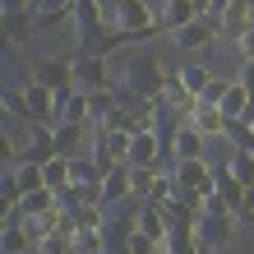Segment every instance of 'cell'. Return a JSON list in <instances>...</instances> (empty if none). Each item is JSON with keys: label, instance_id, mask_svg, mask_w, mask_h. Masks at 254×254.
Returning a JSON list of instances; mask_svg holds the SVG:
<instances>
[{"label": "cell", "instance_id": "21", "mask_svg": "<svg viewBox=\"0 0 254 254\" xmlns=\"http://www.w3.org/2000/svg\"><path fill=\"white\" fill-rule=\"evenodd\" d=\"M51 208H61V194H56V190H47V185H42V190H28V194H23V217L51 213Z\"/></svg>", "mask_w": 254, "mask_h": 254}, {"label": "cell", "instance_id": "7", "mask_svg": "<svg viewBox=\"0 0 254 254\" xmlns=\"http://www.w3.org/2000/svg\"><path fill=\"white\" fill-rule=\"evenodd\" d=\"M171 176H176V185H185V190H203V194H213V167H208L203 157L171 162Z\"/></svg>", "mask_w": 254, "mask_h": 254}, {"label": "cell", "instance_id": "29", "mask_svg": "<svg viewBox=\"0 0 254 254\" xmlns=\"http://www.w3.org/2000/svg\"><path fill=\"white\" fill-rule=\"evenodd\" d=\"M222 139H227L236 153H250V143H254V129L245 121H227V129H222Z\"/></svg>", "mask_w": 254, "mask_h": 254}, {"label": "cell", "instance_id": "38", "mask_svg": "<svg viewBox=\"0 0 254 254\" xmlns=\"http://www.w3.org/2000/svg\"><path fill=\"white\" fill-rule=\"evenodd\" d=\"M227 5H231V0H208V5H203V19H208V23H222Z\"/></svg>", "mask_w": 254, "mask_h": 254}, {"label": "cell", "instance_id": "26", "mask_svg": "<svg viewBox=\"0 0 254 254\" xmlns=\"http://www.w3.org/2000/svg\"><path fill=\"white\" fill-rule=\"evenodd\" d=\"M69 185H102V171L93 157H69Z\"/></svg>", "mask_w": 254, "mask_h": 254}, {"label": "cell", "instance_id": "8", "mask_svg": "<svg viewBox=\"0 0 254 254\" xmlns=\"http://www.w3.org/2000/svg\"><path fill=\"white\" fill-rule=\"evenodd\" d=\"M56 116H61V125H88V116H93V102H88L83 88L56 93Z\"/></svg>", "mask_w": 254, "mask_h": 254}, {"label": "cell", "instance_id": "16", "mask_svg": "<svg viewBox=\"0 0 254 254\" xmlns=\"http://www.w3.org/2000/svg\"><path fill=\"white\" fill-rule=\"evenodd\" d=\"M121 199H134V181H129V167L121 162V167L107 171V181H102V203H121Z\"/></svg>", "mask_w": 254, "mask_h": 254}, {"label": "cell", "instance_id": "37", "mask_svg": "<svg viewBox=\"0 0 254 254\" xmlns=\"http://www.w3.org/2000/svg\"><path fill=\"white\" fill-rule=\"evenodd\" d=\"M129 254H157V241H148L143 231H134V241H129Z\"/></svg>", "mask_w": 254, "mask_h": 254}, {"label": "cell", "instance_id": "18", "mask_svg": "<svg viewBox=\"0 0 254 254\" xmlns=\"http://www.w3.org/2000/svg\"><path fill=\"white\" fill-rule=\"evenodd\" d=\"M203 236L199 231H167V241L157 245V254H199Z\"/></svg>", "mask_w": 254, "mask_h": 254}, {"label": "cell", "instance_id": "42", "mask_svg": "<svg viewBox=\"0 0 254 254\" xmlns=\"http://www.w3.org/2000/svg\"><path fill=\"white\" fill-rule=\"evenodd\" d=\"M199 254H213V245H208V241H203V250H199Z\"/></svg>", "mask_w": 254, "mask_h": 254}, {"label": "cell", "instance_id": "9", "mask_svg": "<svg viewBox=\"0 0 254 254\" xmlns=\"http://www.w3.org/2000/svg\"><path fill=\"white\" fill-rule=\"evenodd\" d=\"M213 37H222L217 23H208L203 14H199L194 23H185L181 33H176V51H203V47H213Z\"/></svg>", "mask_w": 254, "mask_h": 254}, {"label": "cell", "instance_id": "6", "mask_svg": "<svg viewBox=\"0 0 254 254\" xmlns=\"http://www.w3.org/2000/svg\"><path fill=\"white\" fill-rule=\"evenodd\" d=\"M23 97H28V116H33V125H51V129L61 125V116H56V93H51V88H42V83L28 79Z\"/></svg>", "mask_w": 254, "mask_h": 254}, {"label": "cell", "instance_id": "34", "mask_svg": "<svg viewBox=\"0 0 254 254\" xmlns=\"http://www.w3.org/2000/svg\"><path fill=\"white\" fill-rule=\"evenodd\" d=\"M236 222H254V190L241 194V203H236Z\"/></svg>", "mask_w": 254, "mask_h": 254}, {"label": "cell", "instance_id": "25", "mask_svg": "<svg viewBox=\"0 0 254 254\" xmlns=\"http://www.w3.org/2000/svg\"><path fill=\"white\" fill-rule=\"evenodd\" d=\"M245 107H250V93L231 79V88H227V97H222V107H217V111L227 116V121H241V116H245Z\"/></svg>", "mask_w": 254, "mask_h": 254}, {"label": "cell", "instance_id": "5", "mask_svg": "<svg viewBox=\"0 0 254 254\" xmlns=\"http://www.w3.org/2000/svg\"><path fill=\"white\" fill-rule=\"evenodd\" d=\"M129 42H139V37H134V33H121V28H102L97 37H83V42H79V51H83V56H97V61H111V56L125 51Z\"/></svg>", "mask_w": 254, "mask_h": 254}, {"label": "cell", "instance_id": "3", "mask_svg": "<svg viewBox=\"0 0 254 254\" xmlns=\"http://www.w3.org/2000/svg\"><path fill=\"white\" fill-rule=\"evenodd\" d=\"M69 65H74V88H83V93H97V88H116V83H111V65H107V61H97V56L74 51V56H69Z\"/></svg>", "mask_w": 254, "mask_h": 254}, {"label": "cell", "instance_id": "35", "mask_svg": "<svg viewBox=\"0 0 254 254\" xmlns=\"http://www.w3.org/2000/svg\"><path fill=\"white\" fill-rule=\"evenodd\" d=\"M65 19H74V14H37V33H51V28H65Z\"/></svg>", "mask_w": 254, "mask_h": 254}, {"label": "cell", "instance_id": "20", "mask_svg": "<svg viewBox=\"0 0 254 254\" xmlns=\"http://www.w3.org/2000/svg\"><path fill=\"white\" fill-rule=\"evenodd\" d=\"M231 231H236V217H199V236L208 245H222V241H231Z\"/></svg>", "mask_w": 254, "mask_h": 254}, {"label": "cell", "instance_id": "36", "mask_svg": "<svg viewBox=\"0 0 254 254\" xmlns=\"http://www.w3.org/2000/svg\"><path fill=\"white\" fill-rule=\"evenodd\" d=\"M236 51H241V61H254V28H245V33L236 37Z\"/></svg>", "mask_w": 254, "mask_h": 254}, {"label": "cell", "instance_id": "1", "mask_svg": "<svg viewBox=\"0 0 254 254\" xmlns=\"http://www.w3.org/2000/svg\"><path fill=\"white\" fill-rule=\"evenodd\" d=\"M167 79H171V69H162L157 56H139V61L129 65V74H125V88L134 97H143V102H162Z\"/></svg>", "mask_w": 254, "mask_h": 254}, {"label": "cell", "instance_id": "28", "mask_svg": "<svg viewBox=\"0 0 254 254\" xmlns=\"http://www.w3.org/2000/svg\"><path fill=\"white\" fill-rule=\"evenodd\" d=\"M0 107H5V121H19V125H33V116H28V97H23V93H14V88H9V93L0 97Z\"/></svg>", "mask_w": 254, "mask_h": 254}, {"label": "cell", "instance_id": "39", "mask_svg": "<svg viewBox=\"0 0 254 254\" xmlns=\"http://www.w3.org/2000/svg\"><path fill=\"white\" fill-rule=\"evenodd\" d=\"M236 83H241L245 93L254 97V61H241V79H236Z\"/></svg>", "mask_w": 254, "mask_h": 254}, {"label": "cell", "instance_id": "30", "mask_svg": "<svg viewBox=\"0 0 254 254\" xmlns=\"http://www.w3.org/2000/svg\"><path fill=\"white\" fill-rule=\"evenodd\" d=\"M28 245H37L28 236V227H5V236H0V254H23Z\"/></svg>", "mask_w": 254, "mask_h": 254}, {"label": "cell", "instance_id": "2", "mask_svg": "<svg viewBox=\"0 0 254 254\" xmlns=\"http://www.w3.org/2000/svg\"><path fill=\"white\" fill-rule=\"evenodd\" d=\"M111 28L134 33L139 42L157 37V33H167V28H162V19H153V9H148L143 0H116V9H111Z\"/></svg>", "mask_w": 254, "mask_h": 254}, {"label": "cell", "instance_id": "41", "mask_svg": "<svg viewBox=\"0 0 254 254\" xmlns=\"http://www.w3.org/2000/svg\"><path fill=\"white\" fill-rule=\"evenodd\" d=\"M97 5H102V9H107V14H111V9H116V0H97Z\"/></svg>", "mask_w": 254, "mask_h": 254}, {"label": "cell", "instance_id": "4", "mask_svg": "<svg viewBox=\"0 0 254 254\" xmlns=\"http://www.w3.org/2000/svg\"><path fill=\"white\" fill-rule=\"evenodd\" d=\"M33 83L51 88V93H69V88H74V65H69V56L37 61V65H33Z\"/></svg>", "mask_w": 254, "mask_h": 254}, {"label": "cell", "instance_id": "22", "mask_svg": "<svg viewBox=\"0 0 254 254\" xmlns=\"http://www.w3.org/2000/svg\"><path fill=\"white\" fill-rule=\"evenodd\" d=\"M227 176H231L236 185L254 190V153H231L227 157Z\"/></svg>", "mask_w": 254, "mask_h": 254}, {"label": "cell", "instance_id": "11", "mask_svg": "<svg viewBox=\"0 0 254 254\" xmlns=\"http://www.w3.org/2000/svg\"><path fill=\"white\" fill-rule=\"evenodd\" d=\"M107 19L111 14L97 5V0H79V5H74V28H79V42L83 37H97L102 28H107Z\"/></svg>", "mask_w": 254, "mask_h": 254}, {"label": "cell", "instance_id": "32", "mask_svg": "<svg viewBox=\"0 0 254 254\" xmlns=\"http://www.w3.org/2000/svg\"><path fill=\"white\" fill-rule=\"evenodd\" d=\"M227 88H231V79H208V88L199 93V107H222V97H227Z\"/></svg>", "mask_w": 254, "mask_h": 254}, {"label": "cell", "instance_id": "13", "mask_svg": "<svg viewBox=\"0 0 254 254\" xmlns=\"http://www.w3.org/2000/svg\"><path fill=\"white\" fill-rule=\"evenodd\" d=\"M203 134L199 129H194L190 121L181 125V129H176V139H171V162H190V157H203Z\"/></svg>", "mask_w": 254, "mask_h": 254}, {"label": "cell", "instance_id": "12", "mask_svg": "<svg viewBox=\"0 0 254 254\" xmlns=\"http://www.w3.org/2000/svg\"><path fill=\"white\" fill-rule=\"evenodd\" d=\"M162 157H167V148H162L157 134H134V148H129L125 167H134V171H139V167H157Z\"/></svg>", "mask_w": 254, "mask_h": 254}, {"label": "cell", "instance_id": "24", "mask_svg": "<svg viewBox=\"0 0 254 254\" xmlns=\"http://www.w3.org/2000/svg\"><path fill=\"white\" fill-rule=\"evenodd\" d=\"M176 79H181V88L190 97H199L208 88V79H213V69H208V65H185V69H176Z\"/></svg>", "mask_w": 254, "mask_h": 254}, {"label": "cell", "instance_id": "27", "mask_svg": "<svg viewBox=\"0 0 254 254\" xmlns=\"http://www.w3.org/2000/svg\"><path fill=\"white\" fill-rule=\"evenodd\" d=\"M42 176H47V190H69V157H51L47 167H42Z\"/></svg>", "mask_w": 254, "mask_h": 254}, {"label": "cell", "instance_id": "10", "mask_svg": "<svg viewBox=\"0 0 254 254\" xmlns=\"http://www.w3.org/2000/svg\"><path fill=\"white\" fill-rule=\"evenodd\" d=\"M245 28H254V0H231L227 5V14H222V23H217V33L222 37H241Z\"/></svg>", "mask_w": 254, "mask_h": 254}, {"label": "cell", "instance_id": "31", "mask_svg": "<svg viewBox=\"0 0 254 254\" xmlns=\"http://www.w3.org/2000/svg\"><path fill=\"white\" fill-rule=\"evenodd\" d=\"M14 176H19L23 194H28V190H42V185H47V176H42V167H37V162H19V167H14Z\"/></svg>", "mask_w": 254, "mask_h": 254}, {"label": "cell", "instance_id": "19", "mask_svg": "<svg viewBox=\"0 0 254 254\" xmlns=\"http://www.w3.org/2000/svg\"><path fill=\"white\" fill-rule=\"evenodd\" d=\"M190 125L199 129L203 139H222V129H227V116H222L217 107H199V111L190 116Z\"/></svg>", "mask_w": 254, "mask_h": 254}, {"label": "cell", "instance_id": "17", "mask_svg": "<svg viewBox=\"0 0 254 254\" xmlns=\"http://www.w3.org/2000/svg\"><path fill=\"white\" fill-rule=\"evenodd\" d=\"M134 222H139V231L148 236V241H167V217H162L157 203H139V213H134Z\"/></svg>", "mask_w": 254, "mask_h": 254}, {"label": "cell", "instance_id": "23", "mask_svg": "<svg viewBox=\"0 0 254 254\" xmlns=\"http://www.w3.org/2000/svg\"><path fill=\"white\" fill-rule=\"evenodd\" d=\"M56 157H79V139H83V125H56Z\"/></svg>", "mask_w": 254, "mask_h": 254}, {"label": "cell", "instance_id": "15", "mask_svg": "<svg viewBox=\"0 0 254 254\" xmlns=\"http://www.w3.org/2000/svg\"><path fill=\"white\" fill-rule=\"evenodd\" d=\"M37 33V14L33 9H19V14H5V47H23L28 37Z\"/></svg>", "mask_w": 254, "mask_h": 254}, {"label": "cell", "instance_id": "14", "mask_svg": "<svg viewBox=\"0 0 254 254\" xmlns=\"http://www.w3.org/2000/svg\"><path fill=\"white\" fill-rule=\"evenodd\" d=\"M194 19H199V5H194V0H162V28H167L171 37L181 33L185 23H194Z\"/></svg>", "mask_w": 254, "mask_h": 254}, {"label": "cell", "instance_id": "40", "mask_svg": "<svg viewBox=\"0 0 254 254\" xmlns=\"http://www.w3.org/2000/svg\"><path fill=\"white\" fill-rule=\"evenodd\" d=\"M241 121H245V125L254 129V97H250V107H245V116H241Z\"/></svg>", "mask_w": 254, "mask_h": 254}, {"label": "cell", "instance_id": "33", "mask_svg": "<svg viewBox=\"0 0 254 254\" xmlns=\"http://www.w3.org/2000/svg\"><path fill=\"white\" fill-rule=\"evenodd\" d=\"M33 250H37V254H74L69 236H61V231H56V236H42V241H37Z\"/></svg>", "mask_w": 254, "mask_h": 254}]
</instances>
